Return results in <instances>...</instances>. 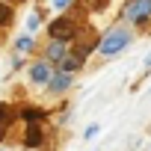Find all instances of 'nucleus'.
<instances>
[{
	"instance_id": "f257e3e1",
	"label": "nucleus",
	"mask_w": 151,
	"mask_h": 151,
	"mask_svg": "<svg viewBox=\"0 0 151 151\" xmlns=\"http://www.w3.org/2000/svg\"><path fill=\"white\" fill-rule=\"evenodd\" d=\"M127 42H130V33H127V30H110V33L101 39L98 50H101L104 56H116V53H122V50L127 47Z\"/></svg>"
},
{
	"instance_id": "f03ea898",
	"label": "nucleus",
	"mask_w": 151,
	"mask_h": 151,
	"mask_svg": "<svg viewBox=\"0 0 151 151\" xmlns=\"http://www.w3.org/2000/svg\"><path fill=\"white\" fill-rule=\"evenodd\" d=\"M124 15H127V21H133V24H145V21L151 18V0H136V3H130V6L124 9Z\"/></svg>"
},
{
	"instance_id": "7ed1b4c3",
	"label": "nucleus",
	"mask_w": 151,
	"mask_h": 151,
	"mask_svg": "<svg viewBox=\"0 0 151 151\" xmlns=\"http://www.w3.org/2000/svg\"><path fill=\"white\" fill-rule=\"evenodd\" d=\"M50 39H59V42L74 39V21H68V18L53 21V24H50Z\"/></svg>"
},
{
	"instance_id": "20e7f679",
	"label": "nucleus",
	"mask_w": 151,
	"mask_h": 151,
	"mask_svg": "<svg viewBox=\"0 0 151 151\" xmlns=\"http://www.w3.org/2000/svg\"><path fill=\"white\" fill-rule=\"evenodd\" d=\"M50 77H53V68H50L47 62H36V65L30 68V80H33V83H39V86H47V83H50Z\"/></svg>"
},
{
	"instance_id": "39448f33",
	"label": "nucleus",
	"mask_w": 151,
	"mask_h": 151,
	"mask_svg": "<svg viewBox=\"0 0 151 151\" xmlns=\"http://www.w3.org/2000/svg\"><path fill=\"white\" fill-rule=\"evenodd\" d=\"M68 86H71V74H68V71H53V77H50V83H47V92L59 95V92H65Z\"/></svg>"
},
{
	"instance_id": "423d86ee",
	"label": "nucleus",
	"mask_w": 151,
	"mask_h": 151,
	"mask_svg": "<svg viewBox=\"0 0 151 151\" xmlns=\"http://www.w3.org/2000/svg\"><path fill=\"white\" fill-rule=\"evenodd\" d=\"M45 53H47V62H62V59L68 56V53H65V42H59V39H53Z\"/></svg>"
},
{
	"instance_id": "0eeeda50",
	"label": "nucleus",
	"mask_w": 151,
	"mask_h": 151,
	"mask_svg": "<svg viewBox=\"0 0 151 151\" xmlns=\"http://www.w3.org/2000/svg\"><path fill=\"white\" fill-rule=\"evenodd\" d=\"M24 145H27V148H39V145H42V127H39V124H27V130H24Z\"/></svg>"
},
{
	"instance_id": "6e6552de",
	"label": "nucleus",
	"mask_w": 151,
	"mask_h": 151,
	"mask_svg": "<svg viewBox=\"0 0 151 151\" xmlns=\"http://www.w3.org/2000/svg\"><path fill=\"white\" fill-rule=\"evenodd\" d=\"M9 124H12V107H6V104H0V139L6 136Z\"/></svg>"
},
{
	"instance_id": "1a4fd4ad",
	"label": "nucleus",
	"mask_w": 151,
	"mask_h": 151,
	"mask_svg": "<svg viewBox=\"0 0 151 151\" xmlns=\"http://www.w3.org/2000/svg\"><path fill=\"white\" fill-rule=\"evenodd\" d=\"M21 119H24L27 124H39V122L45 119V113H42V110H36V107H27V110L21 113Z\"/></svg>"
},
{
	"instance_id": "9d476101",
	"label": "nucleus",
	"mask_w": 151,
	"mask_h": 151,
	"mask_svg": "<svg viewBox=\"0 0 151 151\" xmlns=\"http://www.w3.org/2000/svg\"><path fill=\"white\" fill-rule=\"evenodd\" d=\"M77 68H80V59H77V56H65V59L59 62V71H68V74L77 71Z\"/></svg>"
},
{
	"instance_id": "9b49d317",
	"label": "nucleus",
	"mask_w": 151,
	"mask_h": 151,
	"mask_svg": "<svg viewBox=\"0 0 151 151\" xmlns=\"http://www.w3.org/2000/svg\"><path fill=\"white\" fill-rule=\"evenodd\" d=\"M15 50H18V53H30V50H33V39H30V36H21L18 45H15Z\"/></svg>"
},
{
	"instance_id": "f8f14e48",
	"label": "nucleus",
	"mask_w": 151,
	"mask_h": 151,
	"mask_svg": "<svg viewBox=\"0 0 151 151\" xmlns=\"http://www.w3.org/2000/svg\"><path fill=\"white\" fill-rule=\"evenodd\" d=\"M6 24H12V9L0 3V27H6Z\"/></svg>"
},
{
	"instance_id": "ddd939ff",
	"label": "nucleus",
	"mask_w": 151,
	"mask_h": 151,
	"mask_svg": "<svg viewBox=\"0 0 151 151\" xmlns=\"http://www.w3.org/2000/svg\"><path fill=\"white\" fill-rule=\"evenodd\" d=\"M68 3H71V0H53V6H56V9H65Z\"/></svg>"
}]
</instances>
